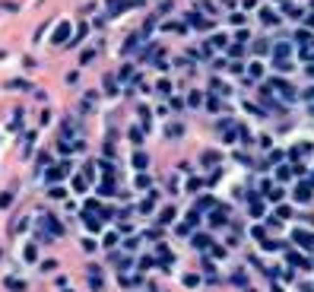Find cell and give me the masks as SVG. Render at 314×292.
<instances>
[{
  "instance_id": "obj_1",
  "label": "cell",
  "mask_w": 314,
  "mask_h": 292,
  "mask_svg": "<svg viewBox=\"0 0 314 292\" xmlns=\"http://www.w3.org/2000/svg\"><path fill=\"white\" fill-rule=\"evenodd\" d=\"M6 289H16V292H23V289H25V283H23V280H6Z\"/></svg>"
},
{
  "instance_id": "obj_2",
  "label": "cell",
  "mask_w": 314,
  "mask_h": 292,
  "mask_svg": "<svg viewBox=\"0 0 314 292\" xmlns=\"http://www.w3.org/2000/svg\"><path fill=\"white\" fill-rule=\"evenodd\" d=\"M67 38V26H61V29H57V35H54V42H64Z\"/></svg>"
}]
</instances>
